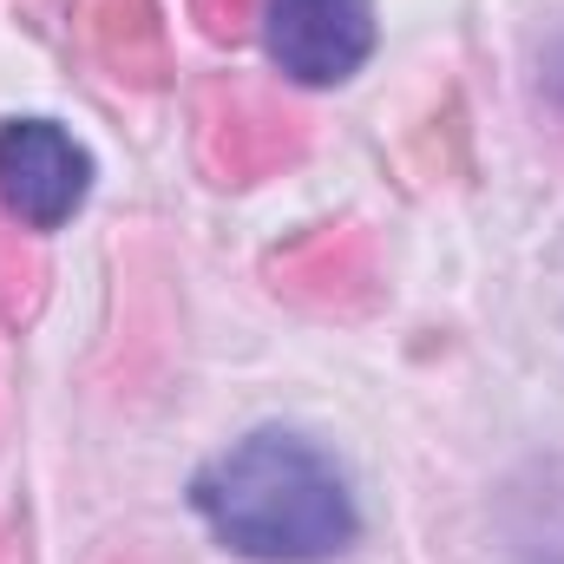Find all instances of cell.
<instances>
[{
	"label": "cell",
	"instance_id": "cell-4",
	"mask_svg": "<svg viewBox=\"0 0 564 564\" xmlns=\"http://www.w3.org/2000/svg\"><path fill=\"white\" fill-rule=\"evenodd\" d=\"M375 53L368 0H270V59L302 86H335Z\"/></svg>",
	"mask_w": 564,
	"mask_h": 564
},
{
	"label": "cell",
	"instance_id": "cell-3",
	"mask_svg": "<svg viewBox=\"0 0 564 564\" xmlns=\"http://www.w3.org/2000/svg\"><path fill=\"white\" fill-rule=\"evenodd\" d=\"M302 119L276 106L263 86H210L197 106V151L217 184H257L302 158Z\"/></svg>",
	"mask_w": 564,
	"mask_h": 564
},
{
	"label": "cell",
	"instance_id": "cell-1",
	"mask_svg": "<svg viewBox=\"0 0 564 564\" xmlns=\"http://www.w3.org/2000/svg\"><path fill=\"white\" fill-rule=\"evenodd\" d=\"M191 506L230 552L263 564H322L348 552L361 532L341 466L315 440L282 426H263L217 453L191 479Z\"/></svg>",
	"mask_w": 564,
	"mask_h": 564
},
{
	"label": "cell",
	"instance_id": "cell-6",
	"mask_svg": "<svg viewBox=\"0 0 564 564\" xmlns=\"http://www.w3.org/2000/svg\"><path fill=\"white\" fill-rule=\"evenodd\" d=\"M73 20H79L86 53H93L112 79H126V86H139V93H151V86L171 79L164 20H158L151 0H79Z\"/></svg>",
	"mask_w": 564,
	"mask_h": 564
},
{
	"label": "cell",
	"instance_id": "cell-7",
	"mask_svg": "<svg viewBox=\"0 0 564 564\" xmlns=\"http://www.w3.org/2000/svg\"><path fill=\"white\" fill-rule=\"evenodd\" d=\"M191 7H197V20H204V33H210V40H237L257 0H191Z\"/></svg>",
	"mask_w": 564,
	"mask_h": 564
},
{
	"label": "cell",
	"instance_id": "cell-5",
	"mask_svg": "<svg viewBox=\"0 0 564 564\" xmlns=\"http://www.w3.org/2000/svg\"><path fill=\"white\" fill-rule=\"evenodd\" d=\"M270 282L302 308H361L375 295V250L361 230H315L270 257Z\"/></svg>",
	"mask_w": 564,
	"mask_h": 564
},
{
	"label": "cell",
	"instance_id": "cell-2",
	"mask_svg": "<svg viewBox=\"0 0 564 564\" xmlns=\"http://www.w3.org/2000/svg\"><path fill=\"white\" fill-rule=\"evenodd\" d=\"M93 191V158L53 119L0 126V210L26 230H59Z\"/></svg>",
	"mask_w": 564,
	"mask_h": 564
}]
</instances>
